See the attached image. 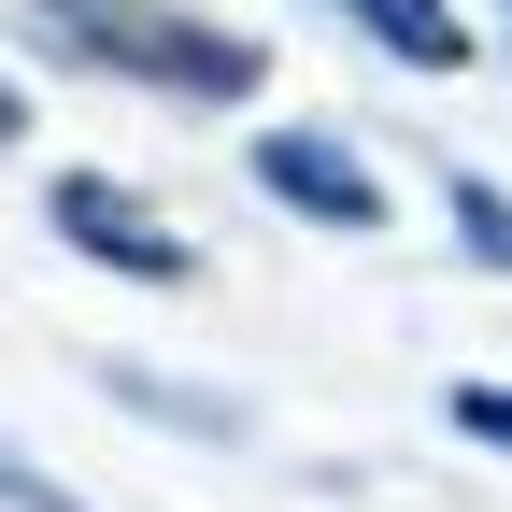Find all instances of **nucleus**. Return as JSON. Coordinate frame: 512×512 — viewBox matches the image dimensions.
I'll return each instance as SVG.
<instances>
[{"mask_svg": "<svg viewBox=\"0 0 512 512\" xmlns=\"http://www.w3.org/2000/svg\"><path fill=\"white\" fill-rule=\"evenodd\" d=\"M29 29L72 57H114V72H157V86H214V100L256 86L242 29H185V15H143V0H29Z\"/></svg>", "mask_w": 512, "mask_h": 512, "instance_id": "obj_1", "label": "nucleus"}, {"mask_svg": "<svg viewBox=\"0 0 512 512\" xmlns=\"http://www.w3.org/2000/svg\"><path fill=\"white\" fill-rule=\"evenodd\" d=\"M57 228H72L86 256H114V271H157V285L185 271V242L143 228V200H128V185H57Z\"/></svg>", "mask_w": 512, "mask_h": 512, "instance_id": "obj_3", "label": "nucleus"}, {"mask_svg": "<svg viewBox=\"0 0 512 512\" xmlns=\"http://www.w3.org/2000/svg\"><path fill=\"white\" fill-rule=\"evenodd\" d=\"M356 29H370V43H399V57H427V72H456V43H470L441 0H356Z\"/></svg>", "mask_w": 512, "mask_h": 512, "instance_id": "obj_4", "label": "nucleus"}, {"mask_svg": "<svg viewBox=\"0 0 512 512\" xmlns=\"http://www.w3.org/2000/svg\"><path fill=\"white\" fill-rule=\"evenodd\" d=\"M256 185H271V200H299V214H328V228H370V214H384L370 171H356L342 143H313V128H271V143H256Z\"/></svg>", "mask_w": 512, "mask_h": 512, "instance_id": "obj_2", "label": "nucleus"}, {"mask_svg": "<svg viewBox=\"0 0 512 512\" xmlns=\"http://www.w3.org/2000/svg\"><path fill=\"white\" fill-rule=\"evenodd\" d=\"M456 427H484V441H512V399H498V384H470V399H456Z\"/></svg>", "mask_w": 512, "mask_h": 512, "instance_id": "obj_5", "label": "nucleus"}]
</instances>
